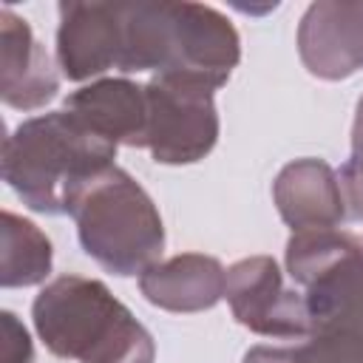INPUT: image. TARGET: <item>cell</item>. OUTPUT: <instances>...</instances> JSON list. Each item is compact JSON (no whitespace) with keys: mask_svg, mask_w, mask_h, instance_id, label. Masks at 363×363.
<instances>
[{"mask_svg":"<svg viewBox=\"0 0 363 363\" xmlns=\"http://www.w3.org/2000/svg\"><path fill=\"white\" fill-rule=\"evenodd\" d=\"M224 292L235 318L261 335L292 337L312 332L303 295L286 292L281 286L278 267L269 258H250L235 264L227 272Z\"/></svg>","mask_w":363,"mask_h":363,"instance_id":"obj_5","label":"cell"},{"mask_svg":"<svg viewBox=\"0 0 363 363\" xmlns=\"http://www.w3.org/2000/svg\"><path fill=\"white\" fill-rule=\"evenodd\" d=\"M116 145L94 133L71 111L23 122L3 153V176L40 213H71L77 193L108 170Z\"/></svg>","mask_w":363,"mask_h":363,"instance_id":"obj_1","label":"cell"},{"mask_svg":"<svg viewBox=\"0 0 363 363\" xmlns=\"http://www.w3.org/2000/svg\"><path fill=\"white\" fill-rule=\"evenodd\" d=\"M31 343L11 312H3V363H28Z\"/></svg>","mask_w":363,"mask_h":363,"instance_id":"obj_14","label":"cell"},{"mask_svg":"<svg viewBox=\"0 0 363 363\" xmlns=\"http://www.w3.org/2000/svg\"><path fill=\"white\" fill-rule=\"evenodd\" d=\"M65 111L82 119L94 133L116 145H145L147 133V94L130 82H99L65 99Z\"/></svg>","mask_w":363,"mask_h":363,"instance_id":"obj_7","label":"cell"},{"mask_svg":"<svg viewBox=\"0 0 363 363\" xmlns=\"http://www.w3.org/2000/svg\"><path fill=\"white\" fill-rule=\"evenodd\" d=\"M57 54L71 79H85L111 65H119V9L105 3H62L60 6Z\"/></svg>","mask_w":363,"mask_h":363,"instance_id":"obj_6","label":"cell"},{"mask_svg":"<svg viewBox=\"0 0 363 363\" xmlns=\"http://www.w3.org/2000/svg\"><path fill=\"white\" fill-rule=\"evenodd\" d=\"M227 278L221 275L218 261L201 255L173 258L162 267L142 275V292L147 301L167 309H201L213 306L224 292Z\"/></svg>","mask_w":363,"mask_h":363,"instance_id":"obj_10","label":"cell"},{"mask_svg":"<svg viewBox=\"0 0 363 363\" xmlns=\"http://www.w3.org/2000/svg\"><path fill=\"white\" fill-rule=\"evenodd\" d=\"M244 363H363V318L315 329L312 340L295 349L258 346Z\"/></svg>","mask_w":363,"mask_h":363,"instance_id":"obj_11","label":"cell"},{"mask_svg":"<svg viewBox=\"0 0 363 363\" xmlns=\"http://www.w3.org/2000/svg\"><path fill=\"white\" fill-rule=\"evenodd\" d=\"M357 119L363 122V102L357 108ZM343 182H346L352 207L357 213H363V128H357V125H354V156L343 167Z\"/></svg>","mask_w":363,"mask_h":363,"instance_id":"obj_13","label":"cell"},{"mask_svg":"<svg viewBox=\"0 0 363 363\" xmlns=\"http://www.w3.org/2000/svg\"><path fill=\"white\" fill-rule=\"evenodd\" d=\"M51 244L14 213H3V286H28L48 275Z\"/></svg>","mask_w":363,"mask_h":363,"instance_id":"obj_12","label":"cell"},{"mask_svg":"<svg viewBox=\"0 0 363 363\" xmlns=\"http://www.w3.org/2000/svg\"><path fill=\"white\" fill-rule=\"evenodd\" d=\"M34 326L60 357L82 363H150V335L99 281L62 275L34 301Z\"/></svg>","mask_w":363,"mask_h":363,"instance_id":"obj_2","label":"cell"},{"mask_svg":"<svg viewBox=\"0 0 363 363\" xmlns=\"http://www.w3.org/2000/svg\"><path fill=\"white\" fill-rule=\"evenodd\" d=\"M57 91V77L26 20L3 9V99L11 108H37Z\"/></svg>","mask_w":363,"mask_h":363,"instance_id":"obj_8","label":"cell"},{"mask_svg":"<svg viewBox=\"0 0 363 363\" xmlns=\"http://www.w3.org/2000/svg\"><path fill=\"white\" fill-rule=\"evenodd\" d=\"M210 85L162 74L145 88L147 94V133L145 145L156 162H196L216 142V111Z\"/></svg>","mask_w":363,"mask_h":363,"instance_id":"obj_4","label":"cell"},{"mask_svg":"<svg viewBox=\"0 0 363 363\" xmlns=\"http://www.w3.org/2000/svg\"><path fill=\"white\" fill-rule=\"evenodd\" d=\"M71 216L88 255L116 275L147 267L162 250V218L145 190L119 167L102 170L74 199Z\"/></svg>","mask_w":363,"mask_h":363,"instance_id":"obj_3","label":"cell"},{"mask_svg":"<svg viewBox=\"0 0 363 363\" xmlns=\"http://www.w3.org/2000/svg\"><path fill=\"white\" fill-rule=\"evenodd\" d=\"M284 218L298 230H329L343 216L340 190L323 162L289 164L275 184Z\"/></svg>","mask_w":363,"mask_h":363,"instance_id":"obj_9","label":"cell"}]
</instances>
